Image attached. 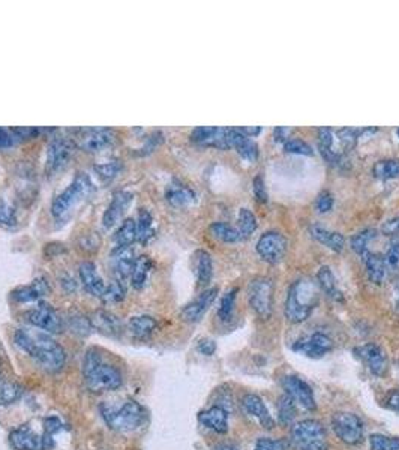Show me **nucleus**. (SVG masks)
<instances>
[{
    "instance_id": "13",
    "label": "nucleus",
    "mask_w": 399,
    "mask_h": 450,
    "mask_svg": "<svg viewBox=\"0 0 399 450\" xmlns=\"http://www.w3.org/2000/svg\"><path fill=\"white\" fill-rule=\"evenodd\" d=\"M26 318L32 326L42 329L47 334H61L63 330V320L57 314V311L47 303H40V307L29 311Z\"/></svg>"
},
{
    "instance_id": "31",
    "label": "nucleus",
    "mask_w": 399,
    "mask_h": 450,
    "mask_svg": "<svg viewBox=\"0 0 399 450\" xmlns=\"http://www.w3.org/2000/svg\"><path fill=\"white\" fill-rule=\"evenodd\" d=\"M317 284H318V287L323 290L329 297H332V299H335L338 302L343 300V293H341V290L338 288L336 278H335L334 272L330 267L323 266L318 270Z\"/></svg>"
},
{
    "instance_id": "20",
    "label": "nucleus",
    "mask_w": 399,
    "mask_h": 450,
    "mask_svg": "<svg viewBox=\"0 0 399 450\" xmlns=\"http://www.w3.org/2000/svg\"><path fill=\"white\" fill-rule=\"evenodd\" d=\"M132 200H134V195L128 191L116 192L113 195V200L110 203L109 209H107L104 213V218H102L104 227L105 228L114 227V225L123 218L125 212L128 210V208L132 204Z\"/></svg>"
},
{
    "instance_id": "6",
    "label": "nucleus",
    "mask_w": 399,
    "mask_h": 450,
    "mask_svg": "<svg viewBox=\"0 0 399 450\" xmlns=\"http://www.w3.org/2000/svg\"><path fill=\"white\" fill-rule=\"evenodd\" d=\"M295 450H327V433L323 424L315 419L300 420L291 426L290 442Z\"/></svg>"
},
{
    "instance_id": "48",
    "label": "nucleus",
    "mask_w": 399,
    "mask_h": 450,
    "mask_svg": "<svg viewBox=\"0 0 399 450\" xmlns=\"http://www.w3.org/2000/svg\"><path fill=\"white\" fill-rule=\"evenodd\" d=\"M384 263L387 270L392 273H399V240H395L384 256Z\"/></svg>"
},
{
    "instance_id": "42",
    "label": "nucleus",
    "mask_w": 399,
    "mask_h": 450,
    "mask_svg": "<svg viewBox=\"0 0 399 450\" xmlns=\"http://www.w3.org/2000/svg\"><path fill=\"white\" fill-rule=\"evenodd\" d=\"M237 288H231L228 290L226 295L222 296L221 303H219V309H218V317L222 321H230L233 317V311H235L236 305V297H237Z\"/></svg>"
},
{
    "instance_id": "11",
    "label": "nucleus",
    "mask_w": 399,
    "mask_h": 450,
    "mask_svg": "<svg viewBox=\"0 0 399 450\" xmlns=\"http://www.w3.org/2000/svg\"><path fill=\"white\" fill-rule=\"evenodd\" d=\"M356 357L369 369V373L375 377H384L389 371V359L384 353V350L369 342V344L360 346L354 348Z\"/></svg>"
},
{
    "instance_id": "64",
    "label": "nucleus",
    "mask_w": 399,
    "mask_h": 450,
    "mask_svg": "<svg viewBox=\"0 0 399 450\" xmlns=\"http://www.w3.org/2000/svg\"><path fill=\"white\" fill-rule=\"evenodd\" d=\"M396 134H398V137H399V128H398V130H396Z\"/></svg>"
},
{
    "instance_id": "3",
    "label": "nucleus",
    "mask_w": 399,
    "mask_h": 450,
    "mask_svg": "<svg viewBox=\"0 0 399 450\" xmlns=\"http://www.w3.org/2000/svg\"><path fill=\"white\" fill-rule=\"evenodd\" d=\"M320 290L313 279H299L291 284L288 296L285 300V318L290 323H304L313 314V311L318 305Z\"/></svg>"
},
{
    "instance_id": "27",
    "label": "nucleus",
    "mask_w": 399,
    "mask_h": 450,
    "mask_svg": "<svg viewBox=\"0 0 399 450\" xmlns=\"http://www.w3.org/2000/svg\"><path fill=\"white\" fill-rule=\"evenodd\" d=\"M309 234L315 239L318 243L324 245L326 248L332 249L335 252H341L345 247V238L338 231L327 230L324 227H320V225H311Z\"/></svg>"
},
{
    "instance_id": "1",
    "label": "nucleus",
    "mask_w": 399,
    "mask_h": 450,
    "mask_svg": "<svg viewBox=\"0 0 399 450\" xmlns=\"http://www.w3.org/2000/svg\"><path fill=\"white\" fill-rule=\"evenodd\" d=\"M14 342L47 373H59L65 366L66 353L63 347L47 332L18 329L14 335Z\"/></svg>"
},
{
    "instance_id": "9",
    "label": "nucleus",
    "mask_w": 399,
    "mask_h": 450,
    "mask_svg": "<svg viewBox=\"0 0 399 450\" xmlns=\"http://www.w3.org/2000/svg\"><path fill=\"white\" fill-rule=\"evenodd\" d=\"M282 389H284V394H287L295 403L302 407L306 412H315L317 403L314 398V392L311 386L299 378L297 375H287L281 381Z\"/></svg>"
},
{
    "instance_id": "8",
    "label": "nucleus",
    "mask_w": 399,
    "mask_h": 450,
    "mask_svg": "<svg viewBox=\"0 0 399 450\" xmlns=\"http://www.w3.org/2000/svg\"><path fill=\"white\" fill-rule=\"evenodd\" d=\"M335 435L347 446H357L363 442L365 426L362 419L350 412H338L332 417Z\"/></svg>"
},
{
    "instance_id": "45",
    "label": "nucleus",
    "mask_w": 399,
    "mask_h": 450,
    "mask_svg": "<svg viewBox=\"0 0 399 450\" xmlns=\"http://www.w3.org/2000/svg\"><path fill=\"white\" fill-rule=\"evenodd\" d=\"M122 170V162L120 161H110V162H105V164H98L95 165V171L98 173L100 178H102L104 180H111L113 178H116Z\"/></svg>"
},
{
    "instance_id": "10",
    "label": "nucleus",
    "mask_w": 399,
    "mask_h": 450,
    "mask_svg": "<svg viewBox=\"0 0 399 450\" xmlns=\"http://www.w3.org/2000/svg\"><path fill=\"white\" fill-rule=\"evenodd\" d=\"M287 247H288V242L284 234H281L278 231H267L265 234H261V238L258 239L257 252L265 261L270 264H276L284 258Z\"/></svg>"
},
{
    "instance_id": "60",
    "label": "nucleus",
    "mask_w": 399,
    "mask_h": 450,
    "mask_svg": "<svg viewBox=\"0 0 399 450\" xmlns=\"http://www.w3.org/2000/svg\"><path fill=\"white\" fill-rule=\"evenodd\" d=\"M236 130L251 139V137H257L261 132V126H239Z\"/></svg>"
},
{
    "instance_id": "40",
    "label": "nucleus",
    "mask_w": 399,
    "mask_h": 450,
    "mask_svg": "<svg viewBox=\"0 0 399 450\" xmlns=\"http://www.w3.org/2000/svg\"><path fill=\"white\" fill-rule=\"evenodd\" d=\"M373 173L378 179H399V160L378 161Z\"/></svg>"
},
{
    "instance_id": "21",
    "label": "nucleus",
    "mask_w": 399,
    "mask_h": 450,
    "mask_svg": "<svg viewBox=\"0 0 399 450\" xmlns=\"http://www.w3.org/2000/svg\"><path fill=\"white\" fill-rule=\"evenodd\" d=\"M134 249L131 247H116L114 252L111 254V266L114 270V279L125 281L131 278L132 269H134Z\"/></svg>"
},
{
    "instance_id": "62",
    "label": "nucleus",
    "mask_w": 399,
    "mask_h": 450,
    "mask_svg": "<svg viewBox=\"0 0 399 450\" xmlns=\"http://www.w3.org/2000/svg\"><path fill=\"white\" fill-rule=\"evenodd\" d=\"M215 450H237L235 446H231V444H227V443H221L215 447Z\"/></svg>"
},
{
    "instance_id": "50",
    "label": "nucleus",
    "mask_w": 399,
    "mask_h": 450,
    "mask_svg": "<svg viewBox=\"0 0 399 450\" xmlns=\"http://www.w3.org/2000/svg\"><path fill=\"white\" fill-rule=\"evenodd\" d=\"M332 208H334V195L329 191L320 192L315 200V209L318 210V213H327L332 210Z\"/></svg>"
},
{
    "instance_id": "35",
    "label": "nucleus",
    "mask_w": 399,
    "mask_h": 450,
    "mask_svg": "<svg viewBox=\"0 0 399 450\" xmlns=\"http://www.w3.org/2000/svg\"><path fill=\"white\" fill-rule=\"evenodd\" d=\"M113 240L118 247H131L132 242L137 240V222L135 219H125L120 228L116 231Z\"/></svg>"
},
{
    "instance_id": "36",
    "label": "nucleus",
    "mask_w": 399,
    "mask_h": 450,
    "mask_svg": "<svg viewBox=\"0 0 399 450\" xmlns=\"http://www.w3.org/2000/svg\"><path fill=\"white\" fill-rule=\"evenodd\" d=\"M135 222H137V240L143 245L149 243V240L155 238L152 215L146 209H141L139 213V221Z\"/></svg>"
},
{
    "instance_id": "38",
    "label": "nucleus",
    "mask_w": 399,
    "mask_h": 450,
    "mask_svg": "<svg viewBox=\"0 0 399 450\" xmlns=\"http://www.w3.org/2000/svg\"><path fill=\"white\" fill-rule=\"evenodd\" d=\"M210 234L215 239L221 240V242H226V243H235L242 240L240 234L237 231V228L231 227V225L226 224V222H213L210 225Z\"/></svg>"
},
{
    "instance_id": "7",
    "label": "nucleus",
    "mask_w": 399,
    "mask_h": 450,
    "mask_svg": "<svg viewBox=\"0 0 399 450\" xmlns=\"http://www.w3.org/2000/svg\"><path fill=\"white\" fill-rule=\"evenodd\" d=\"M248 302L256 314L267 320L274 309V281L266 277H258L249 282Z\"/></svg>"
},
{
    "instance_id": "53",
    "label": "nucleus",
    "mask_w": 399,
    "mask_h": 450,
    "mask_svg": "<svg viewBox=\"0 0 399 450\" xmlns=\"http://www.w3.org/2000/svg\"><path fill=\"white\" fill-rule=\"evenodd\" d=\"M382 231H383L384 236L399 239V217H395V218H392V219L386 221V222L383 224Z\"/></svg>"
},
{
    "instance_id": "33",
    "label": "nucleus",
    "mask_w": 399,
    "mask_h": 450,
    "mask_svg": "<svg viewBox=\"0 0 399 450\" xmlns=\"http://www.w3.org/2000/svg\"><path fill=\"white\" fill-rule=\"evenodd\" d=\"M130 332L139 339H144L153 334V330L157 329V321L150 316H139L132 317L128 321Z\"/></svg>"
},
{
    "instance_id": "2",
    "label": "nucleus",
    "mask_w": 399,
    "mask_h": 450,
    "mask_svg": "<svg viewBox=\"0 0 399 450\" xmlns=\"http://www.w3.org/2000/svg\"><path fill=\"white\" fill-rule=\"evenodd\" d=\"M83 375L86 385L93 394L111 392L123 383L120 371L114 365L104 362L100 350H87L83 362Z\"/></svg>"
},
{
    "instance_id": "49",
    "label": "nucleus",
    "mask_w": 399,
    "mask_h": 450,
    "mask_svg": "<svg viewBox=\"0 0 399 450\" xmlns=\"http://www.w3.org/2000/svg\"><path fill=\"white\" fill-rule=\"evenodd\" d=\"M290 443L287 440H272V438H258L254 450H287Z\"/></svg>"
},
{
    "instance_id": "47",
    "label": "nucleus",
    "mask_w": 399,
    "mask_h": 450,
    "mask_svg": "<svg viewBox=\"0 0 399 450\" xmlns=\"http://www.w3.org/2000/svg\"><path fill=\"white\" fill-rule=\"evenodd\" d=\"M17 224V213L11 204H8L5 200H0V225L3 227H15Z\"/></svg>"
},
{
    "instance_id": "17",
    "label": "nucleus",
    "mask_w": 399,
    "mask_h": 450,
    "mask_svg": "<svg viewBox=\"0 0 399 450\" xmlns=\"http://www.w3.org/2000/svg\"><path fill=\"white\" fill-rule=\"evenodd\" d=\"M89 320H91L92 329L100 332V334H102L105 336L118 338L122 335L123 323L118 316H114L113 312H110V311H107V309L95 311Z\"/></svg>"
},
{
    "instance_id": "43",
    "label": "nucleus",
    "mask_w": 399,
    "mask_h": 450,
    "mask_svg": "<svg viewBox=\"0 0 399 450\" xmlns=\"http://www.w3.org/2000/svg\"><path fill=\"white\" fill-rule=\"evenodd\" d=\"M375 238H377V231L373 228H368V230L357 233L356 236H353L352 240H350V245H352L354 252L360 254V256H363V254L368 251L369 243H371V240H374Z\"/></svg>"
},
{
    "instance_id": "44",
    "label": "nucleus",
    "mask_w": 399,
    "mask_h": 450,
    "mask_svg": "<svg viewBox=\"0 0 399 450\" xmlns=\"http://www.w3.org/2000/svg\"><path fill=\"white\" fill-rule=\"evenodd\" d=\"M369 447L371 450H399V437L373 434L369 437Z\"/></svg>"
},
{
    "instance_id": "56",
    "label": "nucleus",
    "mask_w": 399,
    "mask_h": 450,
    "mask_svg": "<svg viewBox=\"0 0 399 450\" xmlns=\"http://www.w3.org/2000/svg\"><path fill=\"white\" fill-rule=\"evenodd\" d=\"M254 195L260 203H267V200H269V194L266 191L265 180H263L261 176H258V178L254 179Z\"/></svg>"
},
{
    "instance_id": "30",
    "label": "nucleus",
    "mask_w": 399,
    "mask_h": 450,
    "mask_svg": "<svg viewBox=\"0 0 399 450\" xmlns=\"http://www.w3.org/2000/svg\"><path fill=\"white\" fill-rule=\"evenodd\" d=\"M196 275L198 287H208L213 277V263L210 254L206 251L196 252Z\"/></svg>"
},
{
    "instance_id": "32",
    "label": "nucleus",
    "mask_w": 399,
    "mask_h": 450,
    "mask_svg": "<svg viewBox=\"0 0 399 450\" xmlns=\"http://www.w3.org/2000/svg\"><path fill=\"white\" fill-rule=\"evenodd\" d=\"M152 267H153V263L148 256H141L139 258H135L132 275H131V284L135 290H141L146 286V282H148L152 272Z\"/></svg>"
},
{
    "instance_id": "54",
    "label": "nucleus",
    "mask_w": 399,
    "mask_h": 450,
    "mask_svg": "<svg viewBox=\"0 0 399 450\" xmlns=\"http://www.w3.org/2000/svg\"><path fill=\"white\" fill-rule=\"evenodd\" d=\"M318 139H320V148L330 149L334 148V132L329 128H320L318 130Z\"/></svg>"
},
{
    "instance_id": "37",
    "label": "nucleus",
    "mask_w": 399,
    "mask_h": 450,
    "mask_svg": "<svg viewBox=\"0 0 399 450\" xmlns=\"http://www.w3.org/2000/svg\"><path fill=\"white\" fill-rule=\"evenodd\" d=\"M23 395L22 386L15 383V381L0 378V404L8 405L18 401Z\"/></svg>"
},
{
    "instance_id": "52",
    "label": "nucleus",
    "mask_w": 399,
    "mask_h": 450,
    "mask_svg": "<svg viewBox=\"0 0 399 450\" xmlns=\"http://www.w3.org/2000/svg\"><path fill=\"white\" fill-rule=\"evenodd\" d=\"M62 422H61V419L59 417H56V416H50V417H47L44 420V434H48V435H54L56 433H59L61 429H62Z\"/></svg>"
},
{
    "instance_id": "18",
    "label": "nucleus",
    "mask_w": 399,
    "mask_h": 450,
    "mask_svg": "<svg viewBox=\"0 0 399 450\" xmlns=\"http://www.w3.org/2000/svg\"><path fill=\"white\" fill-rule=\"evenodd\" d=\"M218 296V288L213 287V288H208L206 291H203L201 295L191 302L189 305L185 307L182 309V318L187 321V323H197L200 321L204 314L209 311V308L212 307V303L215 302Z\"/></svg>"
},
{
    "instance_id": "46",
    "label": "nucleus",
    "mask_w": 399,
    "mask_h": 450,
    "mask_svg": "<svg viewBox=\"0 0 399 450\" xmlns=\"http://www.w3.org/2000/svg\"><path fill=\"white\" fill-rule=\"evenodd\" d=\"M284 150L287 153H293V155H304V156H311L314 155L313 148L304 140L299 139H290L287 143H284Z\"/></svg>"
},
{
    "instance_id": "59",
    "label": "nucleus",
    "mask_w": 399,
    "mask_h": 450,
    "mask_svg": "<svg viewBox=\"0 0 399 450\" xmlns=\"http://www.w3.org/2000/svg\"><path fill=\"white\" fill-rule=\"evenodd\" d=\"M291 130L285 128V126H278L274 130V139L276 143H287L290 140Z\"/></svg>"
},
{
    "instance_id": "4",
    "label": "nucleus",
    "mask_w": 399,
    "mask_h": 450,
    "mask_svg": "<svg viewBox=\"0 0 399 450\" xmlns=\"http://www.w3.org/2000/svg\"><path fill=\"white\" fill-rule=\"evenodd\" d=\"M101 413L107 426L118 433L135 431V429H139L144 424L146 419L144 408L137 401H126L119 408L102 405Z\"/></svg>"
},
{
    "instance_id": "12",
    "label": "nucleus",
    "mask_w": 399,
    "mask_h": 450,
    "mask_svg": "<svg viewBox=\"0 0 399 450\" xmlns=\"http://www.w3.org/2000/svg\"><path fill=\"white\" fill-rule=\"evenodd\" d=\"M74 150H75L74 141L65 139V137H59V139L52 140L47 149V171L57 173L63 170L66 165L70 164Z\"/></svg>"
},
{
    "instance_id": "57",
    "label": "nucleus",
    "mask_w": 399,
    "mask_h": 450,
    "mask_svg": "<svg viewBox=\"0 0 399 450\" xmlns=\"http://www.w3.org/2000/svg\"><path fill=\"white\" fill-rule=\"evenodd\" d=\"M384 403L389 410H392V412L399 414V389L391 390V392L387 394Z\"/></svg>"
},
{
    "instance_id": "23",
    "label": "nucleus",
    "mask_w": 399,
    "mask_h": 450,
    "mask_svg": "<svg viewBox=\"0 0 399 450\" xmlns=\"http://www.w3.org/2000/svg\"><path fill=\"white\" fill-rule=\"evenodd\" d=\"M227 143L228 149H236L237 153L243 160L254 162L258 158V146L256 141H252L249 137L240 134L236 128L227 130Z\"/></svg>"
},
{
    "instance_id": "63",
    "label": "nucleus",
    "mask_w": 399,
    "mask_h": 450,
    "mask_svg": "<svg viewBox=\"0 0 399 450\" xmlns=\"http://www.w3.org/2000/svg\"><path fill=\"white\" fill-rule=\"evenodd\" d=\"M396 307H398V309H399V297H398V302H396Z\"/></svg>"
},
{
    "instance_id": "51",
    "label": "nucleus",
    "mask_w": 399,
    "mask_h": 450,
    "mask_svg": "<svg viewBox=\"0 0 399 450\" xmlns=\"http://www.w3.org/2000/svg\"><path fill=\"white\" fill-rule=\"evenodd\" d=\"M70 326L74 334H79V335H87L92 329L91 320L84 317H71Z\"/></svg>"
},
{
    "instance_id": "39",
    "label": "nucleus",
    "mask_w": 399,
    "mask_h": 450,
    "mask_svg": "<svg viewBox=\"0 0 399 450\" xmlns=\"http://www.w3.org/2000/svg\"><path fill=\"white\" fill-rule=\"evenodd\" d=\"M257 230V218L249 209H240L237 215V231L242 239H248Z\"/></svg>"
},
{
    "instance_id": "58",
    "label": "nucleus",
    "mask_w": 399,
    "mask_h": 450,
    "mask_svg": "<svg viewBox=\"0 0 399 450\" xmlns=\"http://www.w3.org/2000/svg\"><path fill=\"white\" fill-rule=\"evenodd\" d=\"M14 143H15V137H14L13 131L0 128V149L11 148Z\"/></svg>"
},
{
    "instance_id": "55",
    "label": "nucleus",
    "mask_w": 399,
    "mask_h": 450,
    "mask_svg": "<svg viewBox=\"0 0 399 450\" xmlns=\"http://www.w3.org/2000/svg\"><path fill=\"white\" fill-rule=\"evenodd\" d=\"M197 350L204 356H213L217 351V342L210 338H203L198 341Z\"/></svg>"
},
{
    "instance_id": "61",
    "label": "nucleus",
    "mask_w": 399,
    "mask_h": 450,
    "mask_svg": "<svg viewBox=\"0 0 399 450\" xmlns=\"http://www.w3.org/2000/svg\"><path fill=\"white\" fill-rule=\"evenodd\" d=\"M62 286L66 288V291H74V290H75V282H74V279H72V278H66V279H63Z\"/></svg>"
},
{
    "instance_id": "15",
    "label": "nucleus",
    "mask_w": 399,
    "mask_h": 450,
    "mask_svg": "<svg viewBox=\"0 0 399 450\" xmlns=\"http://www.w3.org/2000/svg\"><path fill=\"white\" fill-rule=\"evenodd\" d=\"M80 148L86 152H101L116 141V132L110 128H86L79 137Z\"/></svg>"
},
{
    "instance_id": "28",
    "label": "nucleus",
    "mask_w": 399,
    "mask_h": 450,
    "mask_svg": "<svg viewBox=\"0 0 399 450\" xmlns=\"http://www.w3.org/2000/svg\"><path fill=\"white\" fill-rule=\"evenodd\" d=\"M362 257H363V263H365L369 281L374 282V284H382L386 278V273H387L384 257L380 256V254H374V252H369V251H366Z\"/></svg>"
},
{
    "instance_id": "26",
    "label": "nucleus",
    "mask_w": 399,
    "mask_h": 450,
    "mask_svg": "<svg viewBox=\"0 0 399 450\" xmlns=\"http://www.w3.org/2000/svg\"><path fill=\"white\" fill-rule=\"evenodd\" d=\"M50 293V284L45 278H38L29 286L18 287L11 293V297L15 302L20 303H27V302H35L40 297L48 295Z\"/></svg>"
},
{
    "instance_id": "19",
    "label": "nucleus",
    "mask_w": 399,
    "mask_h": 450,
    "mask_svg": "<svg viewBox=\"0 0 399 450\" xmlns=\"http://www.w3.org/2000/svg\"><path fill=\"white\" fill-rule=\"evenodd\" d=\"M242 407L251 417H254L257 420V422L261 425V428H265V429L275 428L276 424H275L274 417H272V414L269 413L265 401H263L258 395L247 394L245 396L242 398Z\"/></svg>"
},
{
    "instance_id": "29",
    "label": "nucleus",
    "mask_w": 399,
    "mask_h": 450,
    "mask_svg": "<svg viewBox=\"0 0 399 450\" xmlns=\"http://www.w3.org/2000/svg\"><path fill=\"white\" fill-rule=\"evenodd\" d=\"M165 199L174 208H185L196 201V192L185 185H171L165 192Z\"/></svg>"
},
{
    "instance_id": "16",
    "label": "nucleus",
    "mask_w": 399,
    "mask_h": 450,
    "mask_svg": "<svg viewBox=\"0 0 399 450\" xmlns=\"http://www.w3.org/2000/svg\"><path fill=\"white\" fill-rule=\"evenodd\" d=\"M227 130L219 126H200L191 132V140L206 148H217L221 150L228 149Z\"/></svg>"
},
{
    "instance_id": "22",
    "label": "nucleus",
    "mask_w": 399,
    "mask_h": 450,
    "mask_svg": "<svg viewBox=\"0 0 399 450\" xmlns=\"http://www.w3.org/2000/svg\"><path fill=\"white\" fill-rule=\"evenodd\" d=\"M9 443L15 450H42V437L38 435L29 425H22L11 431Z\"/></svg>"
},
{
    "instance_id": "34",
    "label": "nucleus",
    "mask_w": 399,
    "mask_h": 450,
    "mask_svg": "<svg viewBox=\"0 0 399 450\" xmlns=\"http://www.w3.org/2000/svg\"><path fill=\"white\" fill-rule=\"evenodd\" d=\"M297 416V404L287 394L278 399V420L281 425H291Z\"/></svg>"
},
{
    "instance_id": "41",
    "label": "nucleus",
    "mask_w": 399,
    "mask_h": 450,
    "mask_svg": "<svg viewBox=\"0 0 399 450\" xmlns=\"http://www.w3.org/2000/svg\"><path fill=\"white\" fill-rule=\"evenodd\" d=\"M125 293L126 290L123 282L119 279H113L109 286L105 287V291L101 296V299L105 305H116V303H119L125 299Z\"/></svg>"
},
{
    "instance_id": "14",
    "label": "nucleus",
    "mask_w": 399,
    "mask_h": 450,
    "mask_svg": "<svg viewBox=\"0 0 399 450\" xmlns=\"http://www.w3.org/2000/svg\"><path fill=\"white\" fill-rule=\"evenodd\" d=\"M293 350L296 353L311 359H321L334 350V341L330 336L318 332V334H313L308 338L296 341Z\"/></svg>"
},
{
    "instance_id": "24",
    "label": "nucleus",
    "mask_w": 399,
    "mask_h": 450,
    "mask_svg": "<svg viewBox=\"0 0 399 450\" xmlns=\"http://www.w3.org/2000/svg\"><path fill=\"white\" fill-rule=\"evenodd\" d=\"M198 420L203 426L212 429L217 434L228 433V412L219 405H213L198 414Z\"/></svg>"
},
{
    "instance_id": "25",
    "label": "nucleus",
    "mask_w": 399,
    "mask_h": 450,
    "mask_svg": "<svg viewBox=\"0 0 399 450\" xmlns=\"http://www.w3.org/2000/svg\"><path fill=\"white\" fill-rule=\"evenodd\" d=\"M80 279L86 291L92 296L101 297L105 291V284L101 275L98 273L95 264L92 261H84L80 264Z\"/></svg>"
},
{
    "instance_id": "5",
    "label": "nucleus",
    "mask_w": 399,
    "mask_h": 450,
    "mask_svg": "<svg viewBox=\"0 0 399 450\" xmlns=\"http://www.w3.org/2000/svg\"><path fill=\"white\" fill-rule=\"evenodd\" d=\"M95 187L89 176L86 173H79L75 176L72 183L65 191H62L53 200L52 213L56 219L66 218L70 212L77 206V204L86 200L93 192Z\"/></svg>"
}]
</instances>
